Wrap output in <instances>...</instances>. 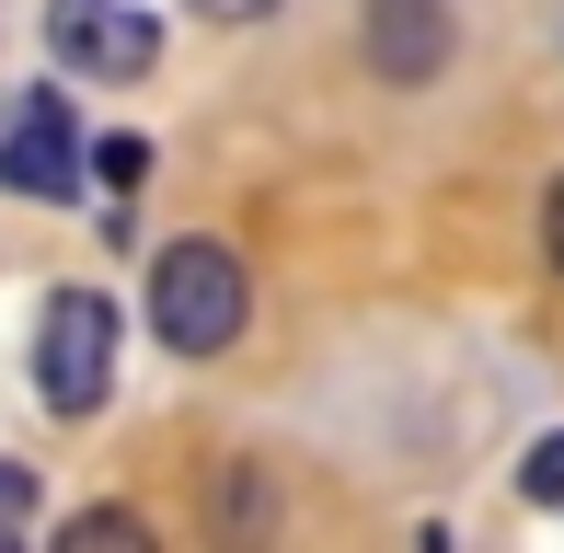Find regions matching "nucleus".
Masks as SVG:
<instances>
[{
	"label": "nucleus",
	"mask_w": 564,
	"mask_h": 553,
	"mask_svg": "<svg viewBox=\"0 0 564 553\" xmlns=\"http://www.w3.org/2000/svg\"><path fill=\"white\" fill-rule=\"evenodd\" d=\"M357 46H369V69H380L392 93H426V82L449 69L460 23H449V0H369V35H357Z\"/></svg>",
	"instance_id": "nucleus-4"
},
{
	"label": "nucleus",
	"mask_w": 564,
	"mask_h": 553,
	"mask_svg": "<svg viewBox=\"0 0 564 553\" xmlns=\"http://www.w3.org/2000/svg\"><path fill=\"white\" fill-rule=\"evenodd\" d=\"M46 46L69 69H93V82H139L162 58V23L127 12V0H46Z\"/></svg>",
	"instance_id": "nucleus-3"
},
{
	"label": "nucleus",
	"mask_w": 564,
	"mask_h": 553,
	"mask_svg": "<svg viewBox=\"0 0 564 553\" xmlns=\"http://www.w3.org/2000/svg\"><path fill=\"white\" fill-rule=\"evenodd\" d=\"M93 173H105V185L127 196V185H139V173H150V150H139V139H93Z\"/></svg>",
	"instance_id": "nucleus-8"
},
{
	"label": "nucleus",
	"mask_w": 564,
	"mask_h": 553,
	"mask_svg": "<svg viewBox=\"0 0 564 553\" xmlns=\"http://www.w3.org/2000/svg\"><path fill=\"white\" fill-rule=\"evenodd\" d=\"M185 12H208V23H253V12H276V0H185Z\"/></svg>",
	"instance_id": "nucleus-11"
},
{
	"label": "nucleus",
	"mask_w": 564,
	"mask_h": 553,
	"mask_svg": "<svg viewBox=\"0 0 564 553\" xmlns=\"http://www.w3.org/2000/svg\"><path fill=\"white\" fill-rule=\"evenodd\" d=\"M242 312H253V276H242L230 242H162V265H150V335L173 358L242 346Z\"/></svg>",
	"instance_id": "nucleus-1"
},
{
	"label": "nucleus",
	"mask_w": 564,
	"mask_h": 553,
	"mask_svg": "<svg viewBox=\"0 0 564 553\" xmlns=\"http://www.w3.org/2000/svg\"><path fill=\"white\" fill-rule=\"evenodd\" d=\"M35 392L58 415H93L116 392V300L105 289H58L35 323Z\"/></svg>",
	"instance_id": "nucleus-2"
},
{
	"label": "nucleus",
	"mask_w": 564,
	"mask_h": 553,
	"mask_svg": "<svg viewBox=\"0 0 564 553\" xmlns=\"http://www.w3.org/2000/svg\"><path fill=\"white\" fill-rule=\"evenodd\" d=\"M542 254H553V276H564V173H553V196H542Z\"/></svg>",
	"instance_id": "nucleus-10"
},
{
	"label": "nucleus",
	"mask_w": 564,
	"mask_h": 553,
	"mask_svg": "<svg viewBox=\"0 0 564 553\" xmlns=\"http://www.w3.org/2000/svg\"><path fill=\"white\" fill-rule=\"evenodd\" d=\"M150 553V519H127V508H82V519H69V553Z\"/></svg>",
	"instance_id": "nucleus-6"
},
{
	"label": "nucleus",
	"mask_w": 564,
	"mask_h": 553,
	"mask_svg": "<svg viewBox=\"0 0 564 553\" xmlns=\"http://www.w3.org/2000/svg\"><path fill=\"white\" fill-rule=\"evenodd\" d=\"M23 519H35V473H23V462H0V542H12Z\"/></svg>",
	"instance_id": "nucleus-9"
},
{
	"label": "nucleus",
	"mask_w": 564,
	"mask_h": 553,
	"mask_svg": "<svg viewBox=\"0 0 564 553\" xmlns=\"http://www.w3.org/2000/svg\"><path fill=\"white\" fill-rule=\"evenodd\" d=\"M519 496H530V508H553V519H564V438H542V449L519 462Z\"/></svg>",
	"instance_id": "nucleus-7"
},
{
	"label": "nucleus",
	"mask_w": 564,
	"mask_h": 553,
	"mask_svg": "<svg viewBox=\"0 0 564 553\" xmlns=\"http://www.w3.org/2000/svg\"><path fill=\"white\" fill-rule=\"evenodd\" d=\"M0 185L12 196H82V139H69L58 93H23V128L0 139Z\"/></svg>",
	"instance_id": "nucleus-5"
}]
</instances>
